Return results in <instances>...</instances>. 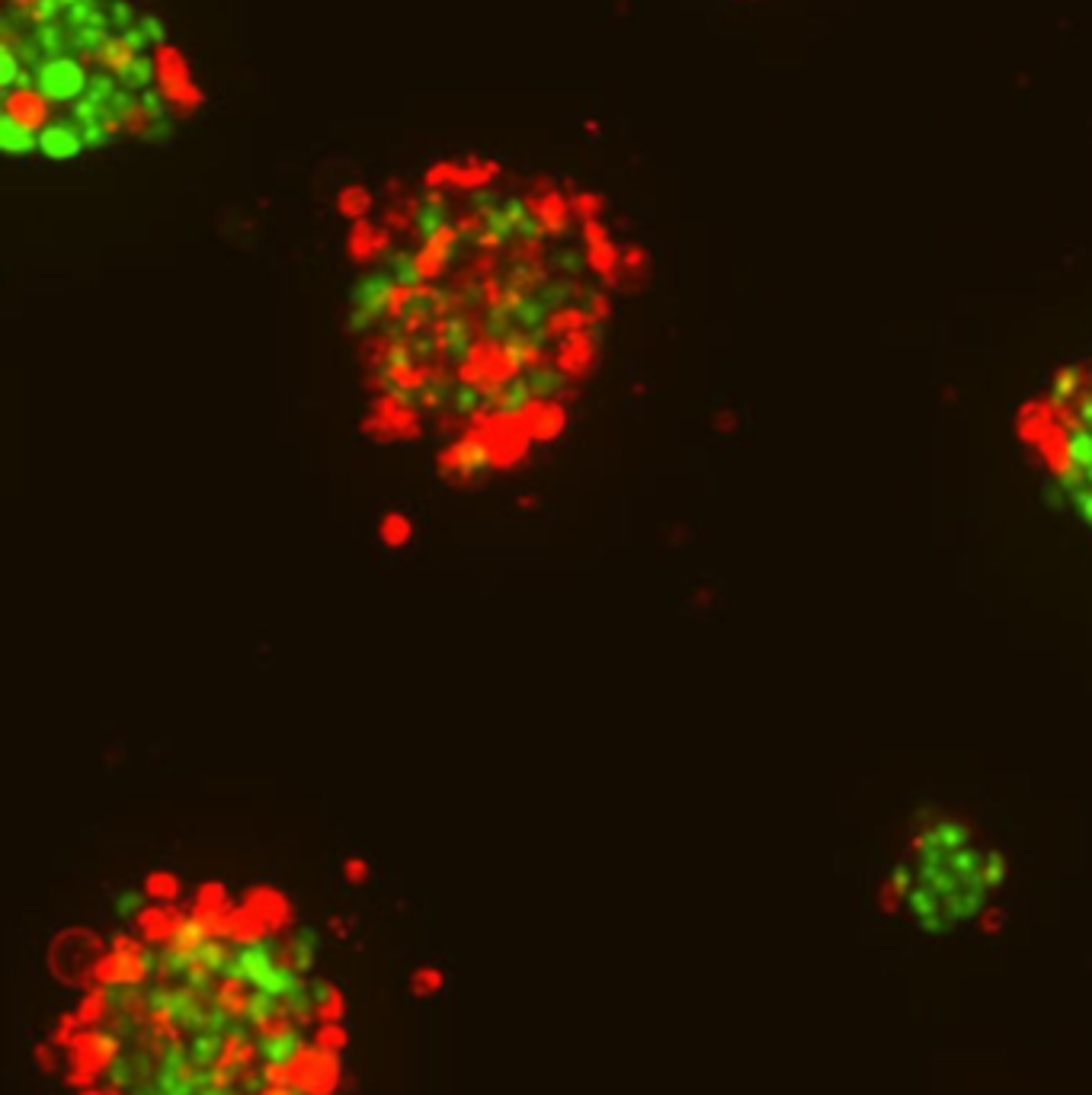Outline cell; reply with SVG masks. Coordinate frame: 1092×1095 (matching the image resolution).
Returning <instances> with one entry per match:
<instances>
[{
    "label": "cell",
    "mask_w": 1092,
    "mask_h": 1095,
    "mask_svg": "<svg viewBox=\"0 0 1092 1095\" xmlns=\"http://www.w3.org/2000/svg\"><path fill=\"white\" fill-rule=\"evenodd\" d=\"M1083 423H1086V430L1092 432V397L1083 403Z\"/></svg>",
    "instance_id": "cell-26"
},
{
    "label": "cell",
    "mask_w": 1092,
    "mask_h": 1095,
    "mask_svg": "<svg viewBox=\"0 0 1092 1095\" xmlns=\"http://www.w3.org/2000/svg\"><path fill=\"white\" fill-rule=\"evenodd\" d=\"M259 1095H298V1092H295V1089H286V1085H273V1083H269Z\"/></svg>",
    "instance_id": "cell-24"
},
{
    "label": "cell",
    "mask_w": 1092,
    "mask_h": 1095,
    "mask_svg": "<svg viewBox=\"0 0 1092 1095\" xmlns=\"http://www.w3.org/2000/svg\"><path fill=\"white\" fill-rule=\"evenodd\" d=\"M346 878H349V881L353 884H363L365 878H369V868H365V862H346Z\"/></svg>",
    "instance_id": "cell-22"
},
{
    "label": "cell",
    "mask_w": 1092,
    "mask_h": 1095,
    "mask_svg": "<svg viewBox=\"0 0 1092 1095\" xmlns=\"http://www.w3.org/2000/svg\"><path fill=\"white\" fill-rule=\"evenodd\" d=\"M106 951L109 948L103 935L90 929H65L48 941L45 968L65 987H86V983H96V968Z\"/></svg>",
    "instance_id": "cell-2"
},
{
    "label": "cell",
    "mask_w": 1092,
    "mask_h": 1095,
    "mask_svg": "<svg viewBox=\"0 0 1092 1095\" xmlns=\"http://www.w3.org/2000/svg\"><path fill=\"white\" fill-rule=\"evenodd\" d=\"M80 86H84L80 67H74L71 61H55V65L45 67V74H42V90H45L48 96H55V100L74 96Z\"/></svg>",
    "instance_id": "cell-7"
},
{
    "label": "cell",
    "mask_w": 1092,
    "mask_h": 1095,
    "mask_svg": "<svg viewBox=\"0 0 1092 1095\" xmlns=\"http://www.w3.org/2000/svg\"><path fill=\"white\" fill-rule=\"evenodd\" d=\"M266 1079L273 1085L295 1089L298 1095H336L343 1083V1064L336 1050H327L321 1044L292 1047L282 1060H273L266 1066Z\"/></svg>",
    "instance_id": "cell-1"
},
{
    "label": "cell",
    "mask_w": 1092,
    "mask_h": 1095,
    "mask_svg": "<svg viewBox=\"0 0 1092 1095\" xmlns=\"http://www.w3.org/2000/svg\"><path fill=\"white\" fill-rule=\"evenodd\" d=\"M13 80H17V61H13L10 52H3V77H0V84L10 86Z\"/></svg>",
    "instance_id": "cell-23"
},
{
    "label": "cell",
    "mask_w": 1092,
    "mask_h": 1095,
    "mask_svg": "<svg viewBox=\"0 0 1092 1095\" xmlns=\"http://www.w3.org/2000/svg\"><path fill=\"white\" fill-rule=\"evenodd\" d=\"M218 1006L225 1009V1012H231V1016H240V1012H244V1009L250 1006V996H247V987H244V980L240 977H228L225 980V983H221V989H218Z\"/></svg>",
    "instance_id": "cell-15"
},
{
    "label": "cell",
    "mask_w": 1092,
    "mask_h": 1095,
    "mask_svg": "<svg viewBox=\"0 0 1092 1095\" xmlns=\"http://www.w3.org/2000/svg\"><path fill=\"white\" fill-rule=\"evenodd\" d=\"M980 878H984V887L990 893L999 891L1003 884L1009 881V858L999 849H987L984 852V868H980Z\"/></svg>",
    "instance_id": "cell-13"
},
{
    "label": "cell",
    "mask_w": 1092,
    "mask_h": 1095,
    "mask_svg": "<svg viewBox=\"0 0 1092 1095\" xmlns=\"http://www.w3.org/2000/svg\"><path fill=\"white\" fill-rule=\"evenodd\" d=\"M1089 388H1092V382H1089Z\"/></svg>",
    "instance_id": "cell-27"
},
{
    "label": "cell",
    "mask_w": 1092,
    "mask_h": 1095,
    "mask_svg": "<svg viewBox=\"0 0 1092 1095\" xmlns=\"http://www.w3.org/2000/svg\"><path fill=\"white\" fill-rule=\"evenodd\" d=\"M151 974V961L148 951L128 935H115L109 951L103 954L100 968H96V983L103 987H128V983H142Z\"/></svg>",
    "instance_id": "cell-3"
},
{
    "label": "cell",
    "mask_w": 1092,
    "mask_h": 1095,
    "mask_svg": "<svg viewBox=\"0 0 1092 1095\" xmlns=\"http://www.w3.org/2000/svg\"><path fill=\"white\" fill-rule=\"evenodd\" d=\"M106 1009H109V996H106L103 983H96V987H90L84 996H80V1002H77L74 1012H77V1018H80V1025L93 1028V1025L103 1022Z\"/></svg>",
    "instance_id": "cell-10"
},
{
    "label": "cell",
    "mask_w": 1092,
    "mask_h": 1095,
    "mask_svg": "<svg viewBox=\"0 0 1092 1095\" xmlns=\"http://www.w3.org/2000/svg\"><path fill=\"white\" fill-rule=\"evenodd\" d=\"M77 1095H122L119 1092V1089H113V1085H106V1089H84V1092H77Z\"/></svg>",
    "instance_id": "cell-25"
},
{
    "label": "cell",
    "mask_w": 1092,
    "mask_h": 1095,
    "mask_svg": "<svg viewBox=\"0 0 1092 1095\" xmlns=\"http://www.w3.org/2000/svg\"><path fill=\"white\" fill-rule=\"evenodd\" d=\"M61 1047H55L52 1041H36L32 1044V1064L38 1073H61Z\"/></svg>",
    "instance_id": "cell-19"
},
{
    "label": "cell",
    "mask_w": 1092,
    "mask_h": 1095,
    "mask_svg": "<svg viewBox=\"0 0 1092 1095\" xmlns=\"http://www.w3.org/2000/svg\"><path fill=\"white\" fill-rule=\"evenodd\" d=\"M1067 461H1070V468H1076V471L1092 468V432L1086 430V426L1070 432V439H1067Z\"/></svg>",
    "instance_id": "cell-14"
},
{
    "label": "cell",
    "mask_w": 1092,
    "mask_h": 1095,
    "mask_svg": "<svg viewBox=\"0 0 1092 1095\" xmlns=\"http://www.w3.org/2000/svg\"><path fill=\"white\" fill-rule=\"evenodd\" d=\"M0 144H3V151L7 154H23V151H32V132H29L26 125L13 122V115H3V125H0Z\"/></svg>",
    "instance_id": "cell-12"
},
{
    "label": "cell",
    "mask_w": 1092,
    "mask_h": 1095,
    "mask_svg": "<svg viewBox=\"0 0 1092 1095\" xmlns=\"http://www.w3.org/2000/svg\"><path fill=\"white\" fill-rule=\"evenodd\" d=\"M314 1016L317 1022H343L346 1016V996L340 987H321V993L314 996Z\"/></svg>",
    "instance_id": "cell-11"
},
{
    "label": "cell",
    "mask_w": 1092,
    "mask_h": 1095,
    "mask_svg": "<svg viewBox=\"0 0 1092 1095\" xmlns=\"http://www.w3.org/2000/svg\"><path fill=\"white\" fill-rule=\"evenodd\" d=\"M67 1054V1066H80V1070H90V1073H106L113 1060L119 1057V1041L113 1035H103V1031H93V1028H86V1031H77L74 1041L65 1047Z\"/></svg>",
    "instance_id": "cell-4"
},
{
    "label": "cell",
    "mask_w": 1092,
    "mask_h": 1095,
    "mask_svg": "<svg viewBox=\"0 0 1092 1095\" xmlns=\"http://www.w3.org/2000/svg\"><path fill=\"white\" fill-rule=\"evenodd\" d=\"M240 910H244V916H250V919L257 922L266 935L286 929L288 922H292V906H288L286 897L276 891H253L247 900H244Z\"/></svg>",
    "instance_id": "cell-5"
},
{
    "label": "cell",
    "mask_w": 1092,
    "mask_h": 1095,
    "mask_svg": "<svg viewBox=\"0 0 1092 1095\" xmlns=\"http://www.w3.org/2000/svg\"><path fill=\"white\" fill-rule=\"evenodd\" d=\"M314 1044L327 1047V1050H336V1054H343L346 1047H349V1028H346L343 1022H317Z\"/></svg>",
    "instance_id": "cell-17"
},
{
    "label": "cell",
    "mask_w": 1092,
    "mask_h": 1095,
    "mask_svg": "<svg viewBox=\"0 0 1092 1095\" xmlns=\"http://www.w3.org/2000/svg\"><path fill=\"white\" fill-rule=\"evenodd\" d=\"M180 891H183L180 881L167 871H154V874H148V881H144V893H148L154 903H173L180 897Z\"/></svg>",
    "instance_id": "cell-16"
},
{
    "label": "cell",
    "mask_w": 1092,
    "mask_h": 1095,
    "mask_svg": "<svg viewBox=\"0 0 1092 1095\" xmlns=\"http://www.w3.org/2000/svg\"><path fill=\"white\" fill-rule=\"evenodd\" d=\"M1080 384H1083V375H1080V368H1074V365H1067V368H1061V372H1057V382H1054V397H1074L1076 391H1080Z\"/></svg>",
    "instance_id": "cell-20"
},
{
    "label": "cell",
    "mask_w": 1092,
    "mask_h": 1095,
    "mask_svg": "<svg viewBox=\"0 0 1092 1095\" xmlns=\"http://www.w3.org/2000/svg\"><path fill=\"white\" fill-rule=\"evenodd\" d=\"M135 926L142 932L144 941H151V945H167V941L176 939V932L183 929V919L176 912H170L167 906H144L138 916H135Z\"/></svg>",
    "instance_id": "cell-6"
},
{
    "label": "cell",
    "mask_w": 1092,
    "mask_h": 1095,
    "mask_svg": "<svg viewBox=\"0 0 1092 1095\" xmlns=\"http://www.w3.org/2000/svg\"><path fill=\"white\" fill-rule=\"evenodd\" d=\"M38 148H42V151H45L48 157H55V161H65V157H74V154L80 151V138H77V134L71 132V128H61V125H55V128L42 132V138H38Z\"/></svg>",
    "instance_id": "cell-9"
},
{
    "label": "cell",
    "mask_w": 1092,
    "mask_h": 1095,
    "mask_svg": "<svg viewBox=\"0 0 1092 1095\" xmlns=\"http://www.w3.org/2000/svg\"><path fill=\"white\" fill-rule=\"evenodd\" d=\"M446 989V970L439 964H420L407 980V999H430Z\"/></svg>",
    "instance_id": "cell-8"
},
{
    "label": "cell",
    "mask_w": 1092,
    "mask_h": 1095,
    "mask_svg": "<svg viewBox=\"0 0 1092 1095\" xmlns=\"http://www.w3.org/2000/svg\"><path fill=\"white\" fill-rule=\"evenodd\" d=\"M96 1079H100V1076L90 1073V1070H80V1066H65V1085L67 1089L84 1092V1089H93Z\"/></svg>",
    "instance_id": "cell-21"
},
{
    "label": "cell",
    "mask_w": 1092,
    "mask_h": 1095,
    "mask_svg": "<svg viewBox=\"0 0 1092 1095\" xmlns=\"http://www.w3.org/2000/svg\"><path fill=\"white\" fill-rule=\"evenodd\" d=\"M77 1031H80V1018H77V1012H61V1016L52 1022V1028H48V1041L65 1050V1047L74 1041Z\"/></svg>",
    "instance_id": "cell-18"
}]
</instances>
